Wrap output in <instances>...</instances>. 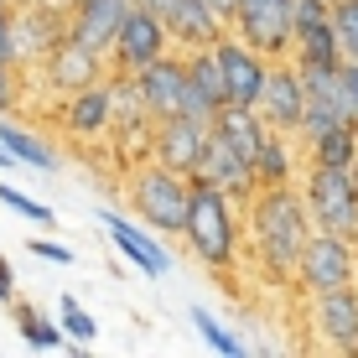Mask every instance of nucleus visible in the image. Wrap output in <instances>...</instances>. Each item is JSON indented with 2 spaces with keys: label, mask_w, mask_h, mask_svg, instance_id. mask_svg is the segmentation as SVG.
Masks as SVG:
<instances>
[{
  "label": "nucleus",
  "mask_w": 358,
  "mask_h": 358,
  "mask_svg": "<svg viewBox=\"0 0 358 358\" xmlns=\"http://www.w3.org/2000/svg\"><path fill=\"white\" fill-rule=\"evenodd\" d=\"M306 239H312V213L291 192V182L286 187H255L250 192V244H255V260L270 275L286 280Z\"/></svg>",
  "instance_id": "f257e3e1"
},
{
  "label": "nucleus",
  "mask_w": 358,
  "mask_h": 358,
  "mask_svg": "<svg viewBox=\"0 0 358 358\" xmlns=\"http://www.w3.org/2000/svg\"><path fill=\"white\" fill-rule=\"evenodd\" d=\"M182 239H187V250L208 270H229L234 260H239V218H234V197L218 192V187H208V182H192Z\"/></svg>",
  "instance_id": "f03ea898"
},
{
  "label": "nucleus",
  "mask_w": 358,
  "mask_h": 358,
  "mask_svg": "<svg viewBox=\"0 0 358 358\" xmlns=\"http://www.w3.org/2000/svg\"><path fill=\"white\" fill-rule=\"evenodd\" d=\"M187 197H192V182L166 171L162 162L130 171V208L151 234H177L182 239V224H187Z\"/></svg>",
  "instance_id": "7ed1b4c3"
},
{
  "label": "nucleus",
  "mask_w": 358,
  "mask_h": 358,
  "mask_svg": "<svg viewBox=\"0 0 358 358\" xmlns=\"http://www.w3.org/2000/svg\"><path fill=\"white\" fill-rule=\"evenodd\" d=\"M301 203L312 213V229H327V234H343V239L358 244V192H353V177L348 166H306V187H301Z\"/></svg>",
  "instance_id": "20e7f679"
},
{
  "label": "nucleus",
  "mask_w": 358,
  "mask_h": 358,
  "mask_svg": "<svg viewBox=\"0 0 358 358\" xmlns=\"http://www.w3.org/2000/svg\"><path fill=\"white\" fill-rule=\"evenodd\" d=\"M291 275H296V286H301L306 296L332 291V286H353V280H358V244L343 239V234L312 229V239L301 244Z\"/></svg>",
  "instance_id": "39448f33"
},
{
  "label": "nucleus",
  "mask_w": 358,
  "mask_h": 358,
  "mask_svg": "<svg viewBox=\"0 0 358 358\" xmlns=\"http://www.w3.org/2000/svg\"><path fill=\"white\" fill-rule=\"evenodd\" d=\"M291 10L296 0H234L229 31L250 42L265 63H280V57H291Z\"/></svg>",
  "instance_id": "423d86ee"
},
{
  "label": "nucleus",
  "mask_w": 358,
  "mask_h": 358,
  "mask_svg": "<svg viewBox=\"0 0 358 358\" xmlns=\"http://www.w3.org/2000/svg\"><path fill=\"white\" fill-rule=\"evenodd\" d=\"M296 73H301V125H296V135H301V141H317V135L348 125V120H343L338 63H296Z\"/></svg>",
  "instance_id": "0eeeda50"
},
{
  "label": "nucleus",
  "mask_w": 358,
  "mask_h": 358,
  "mask_svg": "<svg viewBox=\"0 0 358 358\" xmlns=\"http://www.w3.org/2000/svg\"><path fill=\"white\" fill-rule=\"evenodd\" d=\"M135 99H141L145 120H171V115H187V63L182 57L162 52L156 63H145L141 73H125Z\"/></svg>",
  "instance_id": "6e6552de"
},
{
  "label": "nucleus",
  "mask_w": 358,
  "mask_h": 358,
  "mask_svg": "<svg viewBox=\"0 0 358 358\" xmlns=\"http://www.w3.org/2000/svg\"><path fill=\"white\" fill-rule=\"evenodd\" d=\"M250 109L265 120V130L296 135V125H301V73H296L291 57H280V63L265 68V83H260V94H255Z\"/></svg>",
  "instance_id": "1a4fd4ad"
},
{
  "label": "nucleus",
  "mask_w": 358,
  "mask_h": 358,
  "mask_svg": "<svg viewBox=\"0 0 358 358\" xmlns=\"http://www.w3.org/2000/svg\"><path fill=\"white\" fill-rule=\"evenodd\" d=\"M208 130H213V120H197V115H171V120H156V162L166 171H177V177L192 182L197 162H203V145H208Z\"/></svg>",
  "instance_id": "9d476101"
},
{
  "label": "nucleus",
  "mask_w": 358,
  "mask_h": 358,
  "mask_svg": "<svg viewBox=\"0 0 358 358\" xmlns=\"http://www.w3.org/2000/svg\"><path fill=\"white\" fill-rule=\"evenodd\" d=\"M166 47H171V36H166V27H162V16H156V10H145V6H130L125 27L115 31L109 57H115L120 73H141L145 63H156Z\"/></svg>",
  "instance_id": "9b49d317"
},
{
  "label": "nucleus",
  "mask_w": 358,
  "mask_h": 358,
  "mask_svg": "<svg viewBox=\"0 0 358 358\" xmlns=\"http://www.w3.org/2000/svg\"><path fill=\"white\" fill-rule=\"evenodd\" d=\"M291 63H343L332 36V0H296L291 10Z\"/></svg>",
  "instance_id": "f8f14e48"
},
{
  "label": "nucleus",
  "mask_w": 358,
  "mask_h": 358,
  "mask_svg": "<svg viewBox=\"0 0 358 358\" xmlns=\"http://www.w3.org/2000/svg\"><path fill=\"white\" fill-rule=\"evenodd\" d=\"M312 306H317V338H322L332 353L358 358V280L353 286L317 291Z\"/></svg>",
  "instance_id": "ddd939ff"
},
{
  "label": "nucleus",
  "mask_w": 358,
  "mask_h": 358,
  "mask_svg": "<svg viewBox=\"0 0 358 358\" xmlns=\"http://www.w3.org/2000/svg\"><path fill=\"white\" fill-rule=\"evenodd\" d=\"M42 73H47V83H52L57 94H78V89H89V83L104 78V52H94V47H83L78 36H57L52 42V52L42 57Z\"/></svg>",
  "instance_id": "4468645a"
},
{
  "label": "nucleus",
  "mask_w": 358,
  "mask_h": 358,
  "mask_svg": "<svg viewBox=\"0 0 358 358\" xmlns=\"http://www.w3.org/2000/svg\"><path fill=\"white\" fill-rule=\"evenodd\" d=\"M63 31H68L63 10H52V6H10V52H16L21 68L42 63Z\"/></svg>",
  "instance_id": "2eb2a0df"
},
{
  "label": "nucleus",
  "mask_w": 358,
  "mask_h": 358,
  "mask_svg": "<svg viewBox=\"0 0 358 358\" xmlns=\"http://www.w3.org/2000/svg\"><path fill=\"white\" fill-rule=\"evenodd\" d=\"M135 0H73L63 10V27L68 36H78L83 47H94V52L109 57V47H115V31L125 27Z\"/></svg>",
  "instance_id": "dca6fc26"
},
{
  "label": "nucleus",
  "mask_w": 358,
  "mask_h": 358,
  "mask_svg": "<svg viewBox=\"0 0 358 358\" xmlns=\"http://www.w3.org/2000/svg\"><path fill=\"white\" fill-rule=\"evenodd\" d=\"M213 52H218V68H224V83H229V104H244V109H250L255 94H260V83H265V68H270V63L255 52L250 42H239L234 31L218 36Z\"/></svg>",
  "instance_id": "f3484780"
},
{
  "label": "nucleus",
  "mask_w": 358,
  "mask_h": 358,
  "mask_svg": "<svg viewBox=\"0 0 358 358\" xmlns=\"http://www.w3.org/2000/svg\"><path fill=\"white\" fill-rule=\"evenodd\" d=\"M166 36L177 47H213L229 31V16L213 10V0H171V10L162 16Z\"/></svg>",
  "instance_id": "a211bd4d"
},
{
  "label": "nucleus",
  "mask_w": 358,
  "mask_h": 358,
  "mask_svg": "<svg viewBox=\"0 0 358 358\" xmlns=\"http://www.w3.org/2000/svg\"><path fill=\"white\" fill-rule=\"evenodd\" d=\"M99 218H104V229H109V239H115V250L125 255V260L141 270V275L156 280V275H166V270H171V255L156 244V234L145 229V224H130L125 213H99Z\"/></svg>",
  "instance_id": "6ab92c4d"
},
{
  "label": "nucleus",
  "mask_w": 358,
  "mask_h": 358,
  "mask_svg": "<svg viewBox=\"0 0 358 358\" xmlns=\"http://www.w3.org/2000/svg\"><path fill=\"white\" fill-rule=\"evenodd\" d=\"M63 125L68 135H78V141H94V135H104L115 125V83H89V89L68 94V109H63Z\"/></svg>",
  "instance_id": "aec40b11"
},
{
  "label": "nucleus",
  "mask_w": 358,
  "mask_h": 358,
  "mask_svg": "<svg viewBox=\"0 0 358 358\" xmlns=\"http://www.w3.org/2000/svg\"><path fill=\"white\" fill-rule=\"evenodd\" d=\"M192 182H208V187H218V192H229V197L234 192H255L250 162H239V156H234L213 130H208V145H203V162H197Z\"/></svg>",
  "instance_id": "412c9836"
},
{
  "label": "nucleus",
  "mask_w": 358,
  "mask_h": 358,
  "mask_svg": "<svg viewBox=\"0 0 358 358\" xmlns=\"http://www.w3.org/2000/svg\"><path fill=\"white\" fill-rule=\"evenodd\" d=\"M213 135L229 145L234 156H239V162H255V151L265 145V135H270V130H265V120L255 115V109H244V104H224V109L213 115Z\"/></svg>",
  "instance_id": "4be33fe9"
},
{
  "label": "nucleus",
  "mask_w": 358,
  "mask_h": 358,
  "mask_svg": "<svg viewBox=\"0 0 358 358\" xmlns=\"http://www.w3.org/2000/svg\"><path fill=\"white\" fill-rule=\"evenodd\" d=\"M0 145H6V151L16 156L21 166H36V171H47V177L57 171V156H52V145H47L36 130L16 125V120H0Z\"/></svg>",
  "instance_id": "5701e85b"
},
{
  "label": "nucleus",
  "mask_w": 358,
  "mask_h": 358,
  "mask_svg": "<svg viewBox=\"0 0 358 358\" xmlns=\"http://www.w3.org/2000/svg\"><path fill=\"white\" fill-rule=\"evenodd\" d=\"M291 145H286V135L280 130H270L265 135V145L255 151V162H250V177H255V187H286L291 182Z\"/></svg>",
  "instance_id": "b1692460"
},
{
  "label": "nucleus",
  "mask_w": 358,
  "mask_h": 358,
  "mask_svg": "<svg viewBox=\"0 0 358 358\" xmlns=\"http://www.w3.org/2000/svg\"><path fill=\"white\" fill-rule=\"evenodd\" d=\"M306 156H312L317 166H353V156H358V130L338 125V130L317 135V141H306Z\"/></svg>",
  "instance_id": "393cba45"
},
{
  "label": "nucleus",
  "mask_w": 358,
  "mask_h": 358,
  "mask_svg": "<svg viewBox=\"0 0 358 358\" xmlns=\"http://www.w3.org/2000/svg\"><path fill=\"white\" fill-rule=\"evenodd\" d=\"M187 317H192L197 338H203V343H208V348H213V353H224V358H250V343H244V338H234V332H229L224 322H218L213 312H203V306H192Z\"/></svg>",
  "instance_id": "a878e982"
},
{
  "label": "nucleus",
  "mask_w": 358,
  "mask_h": 358,
  "mask_svg": "<svg viewBox=\"0 0 358 358\" xmlns=\"http://www.w3.org/2000/svg\"><path fill=\"white\" fill-rule=\"evenodd\" d=\"M10 317H16L27 348H63V343H68V332L57 327V322H47V317H36L27 301H10Z\"/></svg>",
  "instance_id": "bb28decb"
},
{
  "label": "nucleus",
  "mask_w": 358,
  "mask_h": 358,
  "mask_svg": "<svg viewBox=\"0 0 358 358\" xmlns=\"http://www.w3.org/2000/svg\"><path fill=\"white\" fill-rule=\"evenodd\" d=\"M16 52H10V6H0V115L16 104Z\"/></svg>",
  "instance_id": "cd10ccee"
},
{
  "label": "nucleus",
  "mask_w": 358,
  "mask_h": 358,
  "mask_svg": "<svg viewBox=\"0 0 358 358\" xmlns=\"http://www.w3.org/2000/svg\"><path fill=\"white\" fill-rule=\"evenodd\" d=\"M332 36L343 63H358V0H332Z\"/></svg>",
  "instance_id": "c85d7f7f"
},
{
  "label": "nucleus",
  "mask_w": 358,
  "mask_h": 358,
  "mask_svg": "<svg viewBox=\"0 0 358 358\" xmlns=\"http://www.w3.org/2000/svg\"><path fill=\"white\" fill-rule=\"evenodd\" d=\"M57 327H63L68 338L78 343V348H89V343L99 338V322L78 306V296H63V306H57Z\"/></svg>",
  "instance_id": "c756f323"
},
{
  "label": "nucleus",
  "mask_w": 358,
  "mask_h": 358,
  "mask_svg": "<svg viewBox=\"0 0 358 358\" xmlns=\"http://www.w3.org/2000/svg\"><path fill=\"white\" fill-rule=\"evenodd\" d=\"M0 203H6L10 213H21V218H31V224H42V229H52V224H57V213H52L47 203H36V197L16 192V187H6V182H0Z\"/></svg>",
  "instance_id": "7c9ffc66"
},
{
  "label": "nucleus",
  "mask_w": 358,
  "mask_h": 358,
  "mask_svg": "<svg viewBox=\"0 0 358 358\" xmlns=\"http://www.w3.org/2000/svg\"><path fill=\"white\" fill-rule=\"evenodd\" d=\"M338 78H343V120H348V130H358V63H338Z\"/></svg>",
  "instance_id": "2f4dec72"
},
{
  "label": "nucleus",
  "mask_w": 358,
  "mask_h": 358,
  "mask_svg": "<svg viewBox=\"0 0 358 358\" xmlns=\"http://www.w3.org/2000/svg\"><path fill=\"white\" fill-rule=\"evenodd\" d=\"M27 250L36 255V260H47V265H73V260H78V255H73L68 244H57V239H31Z\"/></svg>",
  "instance_id": "473e14b6"
},
{
  "label": "nucleus",
  "mask_w": 358,
  "mask_h": 358,
  "mask_svg": "<svg viewBox=\"0 0 358 358\" xmlns=\"http://www.w3.org/2000/svg\"><path fill=\"white\" fill-rule=\"evenodd\" d=\"M0 301H16V275H10V265H6V255H0Z\"/></svg>",
  "instance_id": "72a5a7b5"
},
{
  "label": "nucleus",
  "mask_w": 358,
  "mask_h": 358,
  "mask_svg": "<svg viewBox=\"0 0 358 358\" xmlns=\"http://www.w3.org/2000/svg\"><path fill=\"white\" fill-rule=\"evenodd\" d=\"M135 6H145V10H156V16H166V10H171V0H135Z\"/></svg>",
  "instance_id": "f704fd0d"
},
{
  "label": "nucleus",
  "mask_w": 358,
  "mask_h": 358,
  "mask_svg": "<svg viewBox=\"0 0 358 358\" xmlns=\"http://www.w3.org/2000/svg\"><path fill=\"white\" fill-rule=\"evenodd\" d=\"M213 10H224V16H229V10H234V0H213Z\"/></svg>",
  "instance_id": "c9c22d12"
},
{
  "label": "nucleus",
  "mask_w": 358,
  "mask_h": 358,
  "mask_svg": "<svg viewBox=\"0 0 358 358\" xmlns=\"http://www.w3.org/2000/svg\"><path fill=\"white\" fill-rule=\"evenodd\" d=\"M10 6H52V0H10Z\"/></svg>",
  "instance_id": "e433bc0d"
},
{
  "label": "nucleus",
  "mask_w": 358,
  "mask_h": 358,
  "mask_svg": "<svg viewBox=\"0 0 358 358\" xmlns=\"http://www.w3.org/2000/svg\"><path fill=\"white\" fill-rule=\"evenodd\" d=\"M348 177H353V192H358V156H353V166H348Z\"/></svg>",
  "instance_id": "4c0bfd02"
},
{
  "label": "nucleus",
  "mask_w": 358,
  "mask_h": 358,
  "mask_svg": "<svg viewBox=\"0 0 358 358\" xmlns=\"http://www.w3.org/2000/svg\"><path fill=\"white\" fill-rule=\"evenodd\" d=\"M68 6H73V0H52V10H68Z\"/></svg>",
  "instance_id": "58836bf2"
},
{
  "label": "nucleus",
  "mask_w": 358,
  "mask_h": 358,
  "mask_svg": "<svg viewBox=\"0 0 358 358\" xmlns=\"http://www.w3.org/2000/svg\"><path fill=\"white\" fill-rule=\"evenodd\" d=\"M0 6H10V0H0Z\"/></svg>",
  "instance_id": "ea45409f"
}]
</instances>
